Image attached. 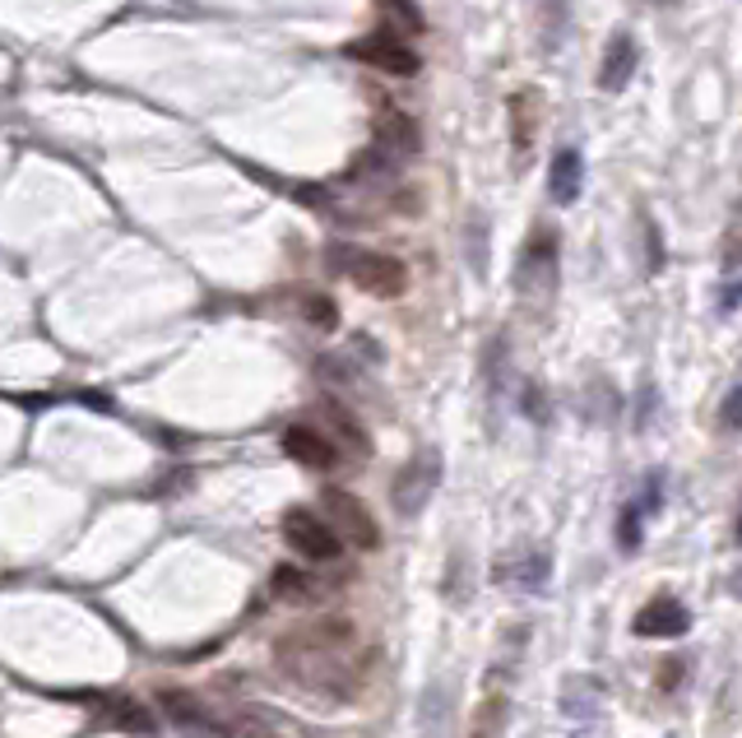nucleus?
<instances>
[{
	"instance_id": "6ab92c4d",
	"label": "nucleus",
	"mask_w": 742,
	"mask_h": 738,
	"mask_svg": "<svg viewBox=\"0 0 742 738\" xmlns=\"http://www.w3.org/2000/svg\"><path fill=\"white\" fill-rule=\"evenodd\" d=\"M548 572H553L548 553H515V572H506L501 580H515L524 590H543L548 586Z\"/></svg>"
},
{
	"instance_id": "bb28decb",
	"label": "nucleus",
	"mask_w": 742,
	"mask_h": 738,
	"mask_svg": "<svg viewBox=\"0 0 742 738\" xmlns=\"http://www.w3.org/2000/svg\"><path fill=\"white\" fill-rule=\"evenodd\" d=\"M738 298H742V284H733L729 293H724V312H733V307H738Z\"/></svg>"
},
{
	"instance_id": "f8f14e48",
	"label": "nucleus",
	"mask_w": 742,
	"mask_h": 738,
	"mask_svg": "<svg viewBox=\"0 0 742 738\" xmlns=\"http://www.w3.org/2000/svg\"><path fill=\"white\" fill-rule=\"evenodd\" d=\"M580 191H584V159H580V149H557L553 153V172H548V196L557 205H576L580 200Z\"/></svg>"
},
{
	"instance_id": "423d86ee",
	"label": "nucleus",
	"mask_w": 742,
	"mask_h": 738,
	"mask_svg": "<svg viewBox=\"0 0 742 738\" xmlns=\"http://www.w3.org/2000/svg\"><path fill=\"white\" fill-rule=\"evenodd\" d=\"M437 483H441V456H437V451H422V456H414V460H408L404 470H399L395 488H390V501H395L399 516H418L427 501H432Z\"/></svg>"
},
{
	"instance_id": "39448f33",
	"label": "nucleus",
	"mask_w": 742,
	"mask_h": 738,
	"mask_svg": "<svg viewBox=\"0 0 742 738\" xmlns=\"http://www.w3.org/2000/svg\"><path fill=\"white\" fill-rule=\"evenodd\" d=\"M321 507H325V516H329V526L344 534V543H353V549H362V553H376V549H381V526H376V516L362 507V497L344 493V488H325V493H321Z\"/></svg>"
},
{
	"instance_id": "4468645a",
	"label": "nucleus",
	"mask_w": 742,
	"mask_h": 738,
	"mask_svg": "<svg viewBox=\"0 0 742 738\" xmlns=\"http://www.w3.org/2000/svg\"><path fill=\"white\" fill-rule=\"evenodd\" d=\"M103 706V715L112 720V729H126V734H159V720H153V711L144 702H135V696H107V702H97Z\"/></svg>"
},
{
	"instance_id": "dca6fc26",
	"label": "nucleus",
	"mask_w": 742,
	"mask_h": 738,
	"mask_svg": "<svg viewBox=\"0 0 742 738\" xmlns=\"http://www.w3.org/2000/svg\"><path fill=\"white\" fill-rule=\"evenodd\" d=\"M321 414L329 418V427H335V446H339V451L358 456V460H367V456H371V437L362 433V423H358L353 414H348L344 404H335V400H329Z\"/></svg>"
},
{
	"instance_id": "f3484780",
	"label": "nucleus",
	"mask_w": 742,
	"mask_h": 738,
	"mask_svg": "<svg viewBox=\"0 0 742 738\" xmlns=\"http://www.w3.org/2000/svg\"><path fill=\"white\" fill-rule=\"evenodd\" d=\"M275 595L288 599V604H316V599H325L329 586H316V576L302 572V567H275Z\"/></svg>"
},
{
	"instance_id": "0eeeda50",
	"label": "nucleus",
	"mask_w": 742,
	"mask_h": 738,
	"mask_svg": "<svg viewBox=\"0 0 742 738\" xmlns=\"http://www.w3.org/2000/svg\"><path fill=\"white\" fill-rule=\"evenodd\" d=\"M376 159H385V168H399L408 159L422 153V130L408 112H381L376 116Z\"/></svg>"
},
{
	"instance_id": "412c9836",
	"label": "nucleus",
	"mask_w": 742,
	"mask_h": 738,
	"mask_svg": "<svg viewBox=\"0 0 742 738\" xmlns=\"http://www.w3.org/2000/svg\"><path fill=\"white\" fill-rule=\"evenodd\" d=\"M640 526H646V507H640V501H627V507H622V520H617L622 553H636V549H640Z\"/></svg>"
},
{
	"instance_id": "6e6552de",
	"label": "nucleus",
	"mask_w": 742,
	"mask_h": 738,
	"mask_svg": "<svg viewBox=\"0 0 742 738\" xmlns=\"http://www.w3.org/2000/svg\"><path fill=\"white\" fill-rule=\"evenodd\" d=\"M283 451L298 460V464H306V470H335L339 464V446H335V437H325L321 427H311V423H292L288 433H283Z\"/></svg>"
},
{
	"instance_id": "5701e85b",
	"label": "nucleus",
	"mask_w": 742,
	"mask_h": 738,
	"mask_svg": "<svg viewBox=\"0 0 742 738\" xmlns=\"http://www.w3.org/2000/svg\"><path fill=\"white\" fill-rule=\"evenodd\" d=\"M306 316L316 321L321 330H335V321H339V316H335V302H329V298H306Z\"/></svg>"
},
{
	"instance_id": "b1692460",
	"label": "nucleus",
	"mask_w": 742,
	"mask_h": 738,
	"mask_svg": "<svg viewBox=\"0 0 742 738\" xmlns=\"http://www.w3.org/2000/svg\"><path fill=\"white\" fill-rule=\"evenodd\" d=\"M468 251H474V269L483 275V214H474V219H468Z\"/></svg>"
},
{
	"instance_id": "2eb2a0df",
	"label": "nucleus",
	"mask_w": 742,
	"mask_h": 738,
	"mask_svg": "<svg viewBox=\"0 0 742 738\" xmlns=\"http://www.w3.org/2000/svg\"><path fill=\"white\" fill-rule=\"evenodd\" d=\"M534 135H538V93L520 89V93H511V149H515V159H524V153L534 149Z\"/></svg>"
},
{
	"instance_id": "20e7f679",
	"label": "nucleus",
	"mask_w": 742,
	"mask_h": 738,
	"mask_svg": "<svg viewBox=\"0 0 742 738\" xmlns=\"http://www.w3.org/2000/svg\"><path fill=\"white\" fill-rule=\"evenodd\" d=\"M283 539H288L306 562H339V557H344V534L329 526L325 516L306 511V507H292V511L283 516Z\"/></svg>"
},
{
	"instance_id": "393cba45",
	"label": "nucleus",
	"mask_w": 742,
	"mask_h": 738,
	"mask_svg": "<svg viewBox=\"0 0 742 738\" xmlns=\"http://www.w3.org/2000/svg\"><path fill=\"white\" fill-rule=\"evenodd\" d=\"M524 414H534L538 423H543V414H548V410H543V391H538V385H524Z\"/></svg>"
},
{
	"instance_id": "7ed1b4c3",
	"label": "nucleus",
	"mask_w": 742,
	"mask_h": 738,
	"mask_svg": "<svg viewBox=\"0 0 742 738\" xmlns=\"http://www.w3.org/2000/svg\"><path fill=\"white\" fill-rule=\"evenodd\" d=\"M348 56H353V61H362V66H371V70L390 74V80H414V74L422 70L418 47L408 43L404 33H395V28H376V33L358 37V43L348 47Z\"/></svg>"
},
{
	"instance_id": "9d476101",
	"label": "nucleus",
	"mask_w": 742,
	"mask_h": 738,
	"mask_svg": "<svg viewBox=\"0 0 742 738\" xmlns=\"http://www.w3.org/2000/svg\"><path fill=\"white\" fill-rule=\"evenodd\" d=\"M687 627H692V613L673 595H659L636 613V636H682Z\"/></svg>"
},
{
	"instance_id": "1a4fd4ad",
	"label": "nucleus",
	"mask_w": 742,
	"mask_h": 738,
	"mask_svg": "<svg viewBox=\"0 0 742 738\" xmlns=\"http://www.w3.org/2000/svg\"><path fill=\"white\" fill-rule=\"evenodd\" d=\"M636 66H640V43L636 37L622 28V33H613L608 37V47H603V61H599V89L603 93H622L631 84V74H636Z\"/></svg>"
},
{
	"instance_id": "9b49d317",
	"label": "nucleus",
	"mask_w": 742,
	"mask_h": 738,
	"mask_svg": "<svg viewBox=\"0 0 742 738\" xmlns=\"http://www.w3.org/2000/svg\"><path fill=\"white\" fill-rule=\"evenodd\" d=\"M348 641H353V623L348 618H316L298 636H288L283 646L288 650H344Z\"/></svg>"
},
{
	"instance_id": "cd10ccee",
	"label": "nucleus",
	"mask_w": 742,
	"mask_h": 738,
	"mask_svg": "<svg viewBox=\"0 0 742 738\" xmlns=\"http://www.w3.org/2000/svg\"><path fill=\"white\" fill-rule=\"evenodd\" d=\"M654 5H677V0H654Z\"/></svg>"
},
{
	"instance_id": "a878e982",
	"label": "nucleus",
	"mask_w": 742,
	"mask_h": 738,
	"mask_svg": "<svg viewBox=\"0 0 742 738\" xmlns=\"http://www.w3.org/2000/svg\"><path fill=\"white\" fill-rule=\"evenodd\" d=\"M673 683H682V665H677V659H669V665H663V669H659V688H663V692H669Z\"/></svg>"
},
{
	"instance_id": "4be33fe9",
	"label": "nucleus",
	"mask_w": 742,
	"mask_h": 738,
	"mask_svg": "<svg viewBox=\"0 0 742 738\" xmlns=\"http://www.w3.org/2000/svg\"><path fill=\"white\" fill-rule=\"evenodd\" d=\"M719 427H724V433H742V385H733L724 404H719Z\"/></svg>"
},
{
	"instance_id": "aec40b11",
	"label": "nucleus",
	"mask_w": 742,
	"mask_h": 738,
	"mask_svg": "<svg viewBox=\"0 0 742 738\" xmlns=\"http://www.w3.org/2000/svg\"><path fill=\"white\" fill-rule=\"evenodd\" d=\"M376 5H381V10H385V19H390L385 28H395V33H404V37H418V33L427 28V19H422V10H418V0H376Z\"/></svg>"
},
{
	"instance_id": "f03ea898",
	"label": "nucleus",
	"mask_w": 742,
	"mask_h": 738,
	"mask_svg": "<svg viewBox=\"0 0 742 738\" xmlns=\"http://www.w3.org/2000/svg\"><path fill=\"white\" fill-rule=\"evenodd\" d=\"M557 265H561L557 232L543 223V228L530 232V242H524V251H520V269H515L520 298H543L548 302L557 293Z\"/></svg>"
},
{
	"instance_id": "c85d7f7f",
	"label": "nucleus",
	"mask_w": 742,
	"mask_h": 738,
	"mask_svg": "<svg viewBox=\"0 0 742 738\" xmlns=\"http://www.w3.org/2000/svg\"><path fill=\"white\" fill-rule=\"evenodd\" d=\"M738 543H742V516H738Z\"/></svg>"
},
{
	"instance_id": "f257e3e1",
	"label": "nucleus",
	"mask_w": 742,
	"mask_h": 738,
	"mask_svg": "<svg viewBox=\"0 0 742 738\" xmlns=\"http://www.w3.org/2000/svg\"><path fill=\"white\" fill-rule=\"evenodd\" d=\"M329 265L339 269V275L353 279L362 293L371 298H399L408 288V269L404 261L385 256V251H367V246H329Z\"/></svg>"
},
{
	"instance_id": "a211bd4d",
	"label": "nucleus",
	"mask_w": 742,
	"mask_h": 738,
	"mask_svg": "<svg viewBox=\"0 0 742 738\" xmlns=\"http://www.w3.org/2000/svg\"><path fill=\"white\" fill-rule=\"evenodd\" d=\"M506 715H511V702H506V692H487L483 706L474 711V729H468V738H501Z\"/></svg>"
},
{
	"instance_id": "ddd939ff",
	"label": "nucleus",
	"mask_w": 742,
	"mask_h": 738,
	"mask_svg": "<svg viewBox=\"0 0 742 738\" xmlns=\"http://www.w3.org/2000/svg\"><path fill=\"white\" fill-rule=\"evenodd\" d=\"M159 702H163V711L172 715V720H177L182 729H190V734H223V725H213L209 720V711L195 702L190 692H182V688H163L159 692Z\"/></svg>"
}]
</instances>
